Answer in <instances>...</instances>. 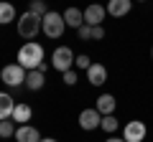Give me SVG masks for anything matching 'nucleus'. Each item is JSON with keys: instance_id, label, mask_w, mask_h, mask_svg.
<instances>
[{"instance_id": "nucleus-1", "label": "nucleus", "mask_w": 153, "mask_h": 142, "mask_svg": "<svg viewBox=\"0 0 153 142\" xmlns=\"http://www.w3.org/2000/svg\"><path fill=\"white\" fill-rule=\"evenodd\" d=\"M41 61H44V46L36 43V41H28V43H23L21 48H18V59L16 64H21L26 71H33L41 66Z\"/></svg>"}, {"instance_id": "nucleus-2", "label": "nucleus", "mask_w": 153, "mask_h": 142, "mask_svg": "<svg viewBox=\"0 0 153 142\" xmlns=\"http://www.w3.org/2000/svg\"><path fill=\"white\" fill-rule=\"evenodd\" d=\"M41 20H44V18H38V15H33L31 10H26V13L16 20V23H18V36L26 38V41H33V38L38 36V31H41Z\"/></svg>"}, {"instance_id": "nucleus-3", "label": "nucleus", "mask_w": 153, "mask_h": 142, "mask_svg": "<svg viewBox=\"0 0 153 142\" xmlns=\"http://www.w3.org/2000/svg\"><path fill=\"white\" fill-rule=\"evenodd\" d=\"M66 23H64V15L56 10H49L41 20V31L46 33V38H61V33H64Z\"/></svg>"}, {"instance_id": "nucleus-4", "label": "nucleus", "mask_w": 153, "mask_h": 142, "mask_svg": "<svg viewBox=\"0 0 153 142\" xmlns=\"http://www.w3.org/2000/svg\"><path fill=\"white\" fill-rule=\"evenodd\" d=\"M74 59H76V56H74V51H71L69 46H59V48L51 53V66L64 74V71L74 69Z\"/></svg>"}, {"instance_id": "nucleus-5", "label": "nucleus", "mask_w": 153, "mask_h": 142, "mask_svg": "<svg viewBox=\"0 0 153 142\" xmlns=\"http://www.w3.org/2000/svg\"><path fill=\"white\" fill-rule=\"evenodd\" d=\"M26 74L28 71L23 69L21 64H8L0 71V79H3L8 86H21V84H26Z\"/></svg>"}, {"instance_id": "nucleus-6", "label": "nucleus", "mask_w": 153, "mask_h": 142, "mask_svg": "<svg viewBox=\"0 0 153 142\" xmlns=\"http://www.w3.org/2000/svg\"><path fill=\"white\" fill-rule=\"evenodd\" d=\"M146 124H143L140 119H133L125 124V130H123V140L125 142H143L146 140Z\"/></svg>"}, {"instance_id": "nucleus-7", "label": "nucleus", "mask_w": 153, "mask_h": 142, "mask_svg": "<svg viewBox=\"0 0 153 142\" xmlns=\"http://www.w3.org/2000/svg\"><path fill=\"white\" fill-rule=\"evenodd\" d=\"M100 122H102V114H100L97 109H82L79 112V127H82V130L92 132V130L100 127Z\"/></svg>"}, {"instance_id": "nucleus-8", "label": "nucleus", "mask_w": 153, "mask_h": 142, "mask_svg": "<svg viewBox=\"0 0 153 142\" xmlns=\"http://www.w3.org/2000/svg\"><path fill=\"white\" fill-rule=\"evenodd\" d=\"M105 15H107V8H102L100 3H92V5H87V10H84V23H87V26H102Z\"/></svg>"}, {"instance_id": "nucleus-9", "label": "nucleus", "mask_w": 153, "mask_h": 142, "mask_svg": "<svg viewBox=\"0 0 153 142\" xmlns=\"http://www.w3.org/2000/svg\"><path fill=\"white\" fill-rule=\"evenodd\" d=\"M133 10V0H107V15L123 18Z\"/></svg>"}, {"instance_id": "nucleus-10", "label": "nucleus", "mask_w": 153, "mask_h": 142, "mask_svg": "<svg viewBox=\"0 0 153 142\" xmlns=\"http://www.w3.org/2000/svg\"><path fill=\"white\" fill-rule=\"evenodd\" d=\"M87 81L92 84V86H102V84L107 81V66L92 64V66L87 69Z\"/></svg>"}, {"instance_id": "nucleus-11", "label": "nucleus", "mask_w": 153, "mask_h": 142, "mask_svg": "<svg viewBox=\"0 0 153 142\" xmlns=\"http://www.w3.org/2000/svg\"><path fill=\"white\" fill-rule=\"evenodd\" d=\"M16 142H41V132L31 124H21L16 130Z\"/></svg>"}, {"instance_id": "nucleus-12", "label": "nucleus", "mask_w": 153, "mask_h": 142, "mask_svg": "<svg viewBox=\"0 0 153 142\" xmlns=\"http://www.w3.org/2000/svg\"><path fill=\"white\" fill-rule=\"evenodd\" d=\"M61 15H64V23L69 28H76V31H79V28L84 26V10H79V8H66Z\"/></svg>"}, {"instance_id": "nucleus-13", "label": "nucleus", "mask_w": 153, "mask_h": 142, "mask_svg": "<svg viewBox=\"0 0 153 142\" xmlns=\"http://www.w3.org/2000/svg\"><path fill=\"white\" fill-rule=\"evenodd\" d=\"M44 84H46V74H44V71L33 69V71L26 74V89H31V91H41Z\"/></svg>"}, {"instance_id": "nucleus-14", "label": "nucleus", "mask_w": 153, "mask_h": 142, "mask_svg": "<svg viewBox=\"0 0 153 142\" xmlns=\"http://www.w3.org/2000/svg\"><path fill=\"white\" fill-rule=\"evenodd\" d=\"M115 107H117V102H115L112 94H100V97H97V107H94V109H97L102 117H107V114H115Z\"/></svg>"}, {"instance_id": "nucleus-15", "label": "nucleus", "mask_w": 153, "mask_h": 142, "mask_svg": "<svg viewBox=\"0 0 153 142\" xmlns=\"http://www.w3.org/2000/svg\"><path fill=\"white\" fill-rule=\"evenodd\" d=\"M31 117H33V109L28 107L26 102H21V104H16V109H13V117H10V119L18 122V124H28V122H31Z\"/></svg>"}, {"instance_id": "nucleus-16", "label": "nucleus", "mask_w": 153, "mask_h": 142, "mask_svg": "<svg viewBox=\"0 0 153 142\" xmlns=\"http://www.w3.org/2000/svg\"><path fill=\"white\" fill-rule=\"evenodd\" d=\"M13 109H16L13 97H10V94H5V91H0V122H3V119H10Z\"/></svg>"}, {"instance_id": "nucleus-17", "label": "nucleus", "mask_w": 153, "mask_h": 142, "mask_svg": "<svg viewBox=\"0 0 153 142\" xmlns=\"http://www.w3.org/2000/svg\"><path fill=\"white\" fill-rule=\"evenodd\" d=\"M13 20H16V8H13V3L0 0V26H8Z\"/></svg>"}, {"instance_id": "nucleus-18", "label": "nucleus", "mask_w": 153, "mask_h": 142, "mask_svg": "<svg viewBox=\"0 0 153 142\" xmlns=\"http://www.w3.org/2000/svg\"><path fill=\"white\" fill-rule=\"evenodd\" d=\"M16 122L13 119H3L0 122V137H3V140H8V137H16Z\"/></svg>"}, {"instance_id": "nucleus-19", "label": "nucleus", "mask_w": 153, "mask_h": 142, "mask_svg": "<svg viewBox=\"0 0 153 142\" xmlns=\"http://www.w3.org/2000/svg\"><path fill=\"white\" fill-rule=\"evenodd\" d=\"M100 127H102L105 132H110V135H112V132H117V119H115V114H107V117H102V122H100Z\"/></svg>"}, {"instance_id": "nucleus-20", "label": "nucleus", "mask_w": 153, "mask_h": 142, "mask_svg": "<svg viewBox=\"0 0 153 142\" xmlns=\"http://www.w3.org/2000/svg\"><path fill=\"white\" fill-rule=\"evenodd\" d=\"M28 10L33 13V15H38V18H44L46 13V0H31V8H28Z\"/></svg>"}, {"instance_id": "nucleus-21", "label": "nucleus", "mask_w": 153, "mask_h": 142, "mask_svg": "<svg viewBox=\"0 0 153 142\" xmlns=\"http://www.w3.org/2000/svg\"><path fill=\"white\" fill-rule=\"evenodd\" d=\"M74 66H76V69H82V71H87L89 66H92V61H89L87 53H82V56H76V59H74Z\"/></svg>"}, {"instance_id": "nucleus-22", "label": "nucleus", "mask_w": 153, "mask_h": 142, "mask_svg": "<svg viewBox=\"0 0 153 142\" xmlns=\"http://www.w3.org/2000/svg\"><path fill=\"white\" fill-rule=\"evenodd\" d=\"M76 36H79V41H92V26H87V23H84V26L76 31Z\"/></svg>"}, {"instance_id": "nucleus-23", "label": "nucleus", "mask_w": 153, "mask_h": 142, "mask_svg": "<svg viewBox=\"0 0 153 142\" xmlns=\"http://www.w3.org/2000/svg\"><path fill=\"white\" fill-rule=\"evenodd\" d=\"M61 79H64V84H66V86H74V84H76V71H74V69L64 71V74H61Z\"/></svg>"}, {"instance_id": "nucleus-24", "label": "nucleus", "mask_w": 153, "mask_h": 142, "mask_svg": "<svg viewBox=\"0 0 153 142\" xmlns=\"http://www.w3.org/2000/svg\"><path fill=\"white\" fill-rule=\"evenodd\" d=\"M105 38V28L102 26H92V41H102Z\"/></svg>"}, {"instance_id": "nucleus-25", "label": "nucleus", "mask_w": 153, "mask_h": 142, "mask_svg": "<svg viewBox=\"0 0 153 142\" xmlns=\"http://www.w3.org/2000/svg\"><path fill=\"white\" fill-rule=\"evenodd\" d=\"M107 142H125L123 137H107Z\"/></svg>"}, {"instance_id": "nucleus-26", "label": "nucleus", "mask_w": 153, "mask_h": 142, "mask_svg": "<svg viewBox=\"0 0 153 142\" xmlns=\"http://www.w3.org/2000/svg\"><path fill=\"white\" fill-rule=\"evenodd\" d=\"M41 142H59V140H54V137H41Z\"/></svg>"}, {"instance_id": "nucleus-27", "label": "nucleus", "mask_w": 153, "mask_h": 142, "mask_svg": "<svg viewBox=\"0 0 153 142\" xmlns=\"http://www.w3.org/2000/svg\"><path fill=\"white\" fill-rule=\"evenodd\" d=\"M138 3H148V0H138Z\"/></svg>"}, {"instance_id": "nucleus-28", "label": "nucleus", "mask_w": 153, "mask_h": 142, "mask_svg": "<svg viewBox=\"0 0 153 142\" xmlns=\"http://www.w3.org/2000/svg\"><path fill=\"white\" fill-rule=\"evenodd\" d=\"M151 56H153V46H151Z\"/></svg>"}]
</instances>
